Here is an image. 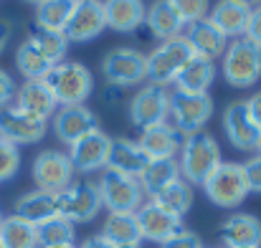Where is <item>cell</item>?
<instances>
[{
    "instance_id": "1",
    "label": "cell",
    "mask_w": 261,
    "mask_h": 248,
    "mask_svg": "<svg viewBox=\"0 0 261 248\" xmlns=\"http://www.w3.org/2000/svg\"><path fill=\"white\" fill-rule=\"evenodd\" d=\"M221 147L208 132H195L185 134L180 152H177V165L180 177L190 185H203L208 175L221 165Z\"/></svg>"
},
{
    "instance_id": "2",
    "label": "cell",
    "mask_w": 261,
    "mask_h": 248,
    "mask_svg": "<svg viewBox=\"0 0 261 248\" xmlns=\"http://www.w3.org/2000/svg\"><path fill=\"white\" fill-rule=\"evenodd\" d=\"M221 74L236 89H251L261 79V48L246 36L233 38L221 56Z\"/></svg>"
},
{
    "instance_id": "3",
    "label": "cell",
    "mask_w": 261,
    "mask_h": 248,
    "mask_svg": "<svg viewBox=\"0 0 261 248\" xmlns=\"http://www.w3.org/2000/svg\"><path fill=\"white\" fill-rule=\"evenodd\" d=\"M200 187L216 208H226V210L239 208L249 198V182H246L244 162H221Z\"/></svg>"
},
{
    "instance_id": "4",
    "label": "cell",
    "mask_w": 261,
    "mask_h": 248,
    "mask_svg": "<svg viewBox=\"0 0 261 248\" xmlns=\"http://www.w3.org/2000/svg\"><path fill=\"white\" fill-rule=\"evenodd\" d=\"M46 84L54 91L59 106L87 104V99L94 91V76L79 61H59L46 76Z\"/></svg>"
},
{
    "instance_id": "5",
    "label": "cell",
    "mask_w": 261,
    "mask_h": 248,
    "mask_svg": "<svg viewBox=\"0 0 261 248\" xmlns=\"http://www.w3.org/2000/svg\"><path fill=\"white\" fill-rule=\"evenodd\" d=\"M96 187L101 195V205L109 213H137L147 198L137 177H129L114 170H101Z\"/></svg>"
},
{
    "instance_id": "6",
    "label": "cell",
    "mask_w": 261,
    "mask_h": 248,
    "mask_svg": "<svg viewBox=\"0 0 261 248\" xmlns=\"http://www.w3.org/2000/svg\"><path fill=\"white\" fill-rule=\"evenodd\" d=\"M190 59H193V48L188 46V41L182 36L170 38V41H160L147 53V79L150 84H158V86L175 84L177 74L182 71V66Z\"/></svg>"
},
{
    "instance_id": "7",
    "label": "cell",
    "mask_w": 261,
    "mask_h": 248,
    "mask_svg": "<svg viewBox=\"0 0 261 248\" xmlns=\"http://www.w3.org/2000/svg\"><path fill=\"white\" fill-rule=\"evenodd\" d=\"M101 74L112 86H119V89L137 86L147 79V56L129 46L112 48L101 59Z\"/></svg>"
},
{
    "instance_id": "8",
    "label": "cell",
    "mask_w": 261,
    "mask_h": 248,
    "mask_svg": "<svg viewBox=\"0 0 261 248\" xmlns=\"http://www.w3.org/2000/svg\"><path fill=\"white\" fill-rule=\"evenodd\" d=\"M211 117H213L211 94H188V91H177V89L170 94V119L182 137L203 132V127L208 124Z\"/></svg>"
},
{
    "instance_id": "9",
    "label": "cell",
    "mask_w": 261,
    "mask_h": 248,
    "mask_svg": "<svg viewBox=\"0 0 261 248\" xmlns=\"http://www.w3.org/2000/svg\"><path fill=\"white\" fill-rule=\"evenodd\" d=\"M168 117H170V91L165 86L145 84L129 99V122L140 132L168 122Z\"/></svg>"
},
{
    "instance_id": "10",
    "label": "cell",
    "mask_w": 261,
    "mask_h": 248,
    "mask_svg": "<svg viewBox=\"0 0 261 248\" xmlns=\"http://www.w3.org/2000/svg\"><path fill=\"white\" fill-rule=\"evenodd\" d=\"M59 198V215L71 221L74 226L76 223H91L99 213H101V195H99V187L96 182L91 180H79V182H71L64 192L56 195Z\"/></svg>"
},
{
    "instance_id": "11",
    "label": "cell",
    "mask_w": 261,
    "mask_h": 248,
    "mask_svg": "<svg viewBox=\"0 0 261 248\" xmlns=\"http://www.w3.org/2000/svg\"><path fill=\"white\" fill-rule=\"evenodd\" d=\"M31 175H33V182L38 190H46V192H64L71 182H74V165L69 160L66 152L61 150H43L36 155L33 167H31Z\"/></svg>"
},
{
    "instance_id": "12",
    "label": "cell",
    "mask_w": 261,
    "mask_h": 248,
    "mask_svg": "<svg viewBox=\"0 0 261 248\" xmlns=\"http://www.w3.org/2000/svg\"><path fill=\"white\" fill-rule=\"evenodd\" d=\"M109 147H112V137L96 127V129H91L89 134L79 137L74 145H69V152H66V155H69V160H71V165H74V172L91 175V172L107 170Z\"/></svg>"
},
{
    "instance_id": "13",
    "label": "cell",
    "mask_w": 261,
    "mask_h": 248,
    "mask_svg": "<svg viewBox=\"0 0 261 248\" xmlns=\"http://www.w3.org/2000/svg\"><path fill=\"white\" fill-rule=\"evenodd\" d=\"M223 132L233 150L239 152H259L261 129L254 124L246 101H231L223 109Z\"/></svg>"
},
{
    "instance_id": "14",
    "label": "cell",
    "mask_w": 261,
    "mask_h": 248,
    "mask_svg": "<svg viewBox=\"0 0 261 248\" xmlns=\"http://www.w3.org/2000/svg\"><path fill=\"white\" fill-rule=\"evenodd\" d=\"M46 129H48V122L20 112L15 104L0 109V137L13 142L15 147L41 142L46 137Z\"/></svg>"
},
{
    "instance_id": "15",
    "label": "cell",
    "mask_w": 261,
    "mask_h": 248,
    "mask_svg": "<svg viewBox=\"0 0 261 248\" xmlns=\"http://www.w3.org/2000/svg\"><path fill=\"white\" fill-rule=\"evenodd\" d=\"M107 28L104 0H76V8L64 28L69 43H87Z\"/></svg>"
},
{
    "instance_id": "16",
    "label": "cell",
    "mask_w": 261,
    "mask_h": 248,
    "mask_svg": "<svg viewBox=\"0 0 261 248\" xmlns=\"http://www.w3.org/2000/svg\"><path fill=\"white\" fill-rule=\"evenodd\" d=\"M137 218V226H140V236L142 241H150V243H165L168 238H173L175 233H180L185 226H182V218H175L168 210L158 208L152 200H145L142 208L135 213Z\"/></svg>"
},
{
    "instance_id": "17",
    "label": "cell",
    "mask_w": 261,
    "mask_h": 248,
    "mask_svg": "<svg viewBox=\"0 0 261 248\" xmlns=\"http://www.w3.org/2000/svg\"><path fill=\"white\" fill-rule=\"evenodd\" d=\"M96 114L87 104H74V106H59L54 114V134L64 145H74L79 137L96 129Z\"/></svg>"
},
{
    "instance_id": "18",
    "label": "cell",
    "mask_w": 261,
    "mask_h": 248,
    "mask_svg": "<svg viewBox=\"0 0 261 248\" xmlns=\"http://www.w3.org/2000/svg\"><path fill=\"white\" fill-rule=\"evenodd\" d=\"M15 106L36 119L48 122L56 114L59 101H56L54 91L48 89L46 79H38V81H25L20 89H15Z\"/></svg>"
},
{
    "instance_id": "19",
    "label": "cell",
    "mask_w": 261,
    "mask_h": 248,
    "mask_svg": "<svg viewBox=\"0 0 261 248\" xmlns=\"http://www.w3.org/2000/svg\"><path fill=\"white\" fill-rule=\"evenodd\" d=\"M182 38L188 41V46L193 48L195 56H205L211 61H216L218 56H223V51L228 48V38L208 18H200L195 23H188Z\"/></svg>"
},
{
    "instance_id": "20",
    "label": "cell",
    "mask_w": 261,
    "mask_h": 248,
    "mask_svg": "<svg viewBox=\"0 0 261 248\" xmlns=\"http://www.w3.org/2000/svg\"><path fill=\"white\" fill-rule=\"evenodd\" d=\"M226 248H261V221L251 213H233L221 226Z\"/></svg>"
},
{
    "instance_id": "21",
    "label": "cell",
    "mask_w": 261,
    "mask_h": 248,
    "mask_svg": "<svg viewBox=\"0 0 261 248\" xmlns=\"http://www.w3.org/2000/svg\"><path fill=\"white\" fill-rule=\"evenodd\" d=\"M13 215L33 223L36 228L51 218H59V198L54 192H46V190H31V192H23L15 205H13Z\"/></svg>"
},
{
    "instance_id": "22",
    "label": "cell",
    "mask_w": 261,
    "mask_h": 248,
    "mask_svg": "<svg viewBox=\"0 0 261 248\" xmlns=\"http://www.w3.org/2000/svg\"><path fill=\"white\" fill-rule=\"evenodd\" d=\"M147 162H150V157L145 155V150L140 147L137 140H127V137L112 140L107 170H114V172H122L129 177H140Z\"/></svg>"
},
{
    "instance_id": "23",
    "label": "cell",
    "mask_w": 261,
    "mask_h": 248,
    "mask_svg": "<svg viewBox=\"0 0 261 248\" xmlns=\"http://www.w3.org/2000/svg\"><path fill=\"white\" fill-rule=\"evenodd\" d=\"M137 142L150 160H165V157H177L180 145H182V134L170 122H163V124H155L150 129H142Z\"/></svg>"
},
{
    "instance_id": "24",
    "label": "cell",
    "mask_w": 261,
    "mask_h": 248,
    "mask_svg": "<svg viewBox=\"0 0 261 248\" xmlns=\"http://www.w3.org/2000/svg\"><path fill=\"white\" fill-rule=\"evenodd\" d=\"M249 18H251V8H246L241 3H233V0H218L208 10V20L226 38H241V36H246Z\"/></svg>"
},
{
    "instance_id": "25",
    "label": "cell",
    "mask_w": 261,
    "mask_h": 248,
    "mask_svg": "<svg viewBox=\"0 0 261 248\" xmlns=\"http://www.w3.org/2000/svg\"><path fill=\"white\" fill-rule=\"evenodd\" d=\"M145 10L142 0H104L107 28L117 33H137L145 25Z\"/></svg>"
},
{
    "instance_id": "26",
    "label": "cell",
    "mask_w": 261,
    "mask_h": 248,
    "mask_svg": "<svg viewBox=\"0 0 261 248\" xmlns=\"http://www.w3.org/2000/svg\"><path fill=\"white\" fill-rule=\"evenodd\" d=\"M145 25L150 31V36H155L158 41H170L182 36L185 31V20L177 15L170 0H155L147 10H145Z\"/></svg>"
},
{
    "instance_id": "27",
    "label": "cell",
    "mask_w": 261,
    "mask_h": 248,
    "mask_svg": "<svg viewBox=\"0 0 261 248\" xmlns=\"http://www.w3.org/2000/svg\"><path fill=\"white\" fill-rule=\"evenodd\" d=\"M213 81H216V61L193 53V59L177 74L175 89L177 91H188V94H208Z\"/></svg>"
},
{
    "instance_id": "28",
    "label": "cell",
    "mask_w": 261,
    "mask_h": 248,
    "mask_svg": "<svg viewBox=\"0 0 261 248\" xmlns=\"http://www.w3.org/2000/svg\"><path fill=\"white\" fill-rule=\"evenodd\" d=\"M99 236H101L107 243H112L114 248L117 246H135V243L142 241L135 213H109Z\"/></svg>"
},
{
    "instance_id": "29",
    "label": "cell",
    "mask_w": 261,
    "mask_h": 248,
    "mask_svg": "<svg viewBox=\"0 0 261 248\" xmlns=\"http://www.w3.org/2000/svg\"><path fill=\"white\" fill-rule=\"evenodd\" d=\"M145 195H155L160 192L163 187H168L170 182L180 180V165H177V157H165V160H150L147 167L142 170V175L137 177Z\"/></svg>"
},
{
    "instance_id": "30",
    "label": "cell",
    "mask_w": 261,
    "mask_h": 248,
    "mask_svg": "<svg viewBox=\"0 0 261 248\" xmlns=\"http://www.w3.org/2000/svg\"><path fill=\"white\" fill-rule=\"evenodd\" d=\"M150 200H152L158 208L168 210L175 218H182V215H188V210L193 208V185L180 177V180L170 182L168 187H163L160 192H155Z\"/></svg>"
},
{
    "instance_id": "31",
    "label": "cell",
    "mask_w": 261,
    "mask_h": 248,
    "mask_svg": "<svg viewBox=\"0 0 261 248\" xmlns=\"http://www.w3.org/2000/svg\"><path fill=\"white\" fill-rule=\"evenodd\" d=\"M0 243L3 248H41L38 228L18 215H8L0 221Z\"/></svg>"
},
{
    "instance_id": "32",
    "label": "cell",
    "mask_w": 261,
    "mask_h": 248,
    "mask_svg": "<svg viewBox=\"0 0 261 248\" xmlns=\"http://www.w3.org/2000/svg\"><path fill=\"white\" fill-rule=\"evenodd\" d=\"M25 41H31L51 64L64 61V56H66V51H69V38L64 36V31H51V28H43V25H38V23L31 25Z\"/></svg>"
},
{
    "instance_id": "33",
    "label": "cell",
    "mask_w": 261,
    "mask_h": 248,
    "mask_svg": "<svg viewBox=\"0 0 261 248\" xmlns=\"http://www.w3.org/2000/svg\"><path fill=\"white\" fill-rule=\"evenodd\" d=\"M56 64H51L31 41H23L15 51V69L20 76H25V81H38V79H46L51 74Z\"/></svg>"
},
{
    "instance_id": "34",
    "label": "cell",
    "mask_w": 261,
    "mask_h": 248,
    "mask_svg": "<svg viewBox=\"0 0 261 248\" xmlns=\"http://www.w3.org/2000/svg\"><path fill=\"white\" fill-rule=\"evenodd\" d=\"M74 8H76V0H43L41 5H36V20L33 23L51 28V31H64Z\"/></svg>"
},
{
    "instance_id": "35",
    "label": "cell",
    "mask_w": 261,
    "mask_h": 248,
    "mask_svg": "<svg viewBox=\"0 0 261 248\" xmlns=\"http://www.w3.org/2000/svg\"><path fill=\"white\" fill-rule=\"evenodd\" d=\"M74 241H76V228H74L71 221H66L61 215L38 226V243H41V248L74 246Z\"/></svg>"
},
{
    "instance_id": "36",
    "label": "cell",
    "mask_w": 261,
    "mask_h": 248,
    "mask_svg": "<svg viewBox=\"0 0 261 248\" xmlns=\"http://www.w3.org/2000/svg\"><path fill=\"white\" fill-rule=\"evenodd\" d=\"M20 170V150L0 137V182H8Z\"/></svg>"
},
{
    "instance_id": "37",
    "label": "cell",
    "mask_w": 261,
    "mask_h": 248,
    "mask_svg": "<svg viewBox=\"0 0 261 248\" xmlns=\"http://www.w3.org/2000/svg\"><path fill=\"white\" fill-rule=\"evenodd\" d=\"M173 8L177 10V15L188 23H195L200 18H208V10H211V3L208 0H170Z\"/></svg>"
},
{
    "instance_id": "38",
    "label": "cell",
    "mask_w": 261,
    "mask_h": 248,
    "mask_svg": "<svg viewBox=\"0 0 261 248\" xmlns=\"http://www.w3.org/2000/svg\"><path fill=\"white\" fill-rule=\"evenodd\" d=\"M160 248H205V246H203V241H200V236H198V233H193V231L182 228L180 233H175L173 238H168Z\"/></svg>"
},
{
    "instance_id": "39",
    "label": "cell",
    "mask_w": 261,
    "mask_h": 248,
    "mask_svg": "<svg viewBox=\"0 0 261 248\" xmlns=\"http://www.w3.org/2000/svg\"><path fill=\"white\" fill-rule=\"evenodd\" d=\"M244 172H246L249 192H256V195H261V155H259V152L244 162Z\"/></svg>"
},
{
    "instance_id": "40",
    "label": "cell",
    "mask_w": 261,
    "mask_h": 248,
    "mask_svg": "<svg viewBox=\"0 0 261 248\" xmlns=\"http://www.w3.org/2000/svg\"><path fill=\"white\" fill-rule=\"evenodd\" d=\"M13 99H15V81L5 69H0V109L10 106Z\"/></svg>"
},
{
    "instance_id": "41",
    "label": "cell",
    "mask_w": 261,
    "mask_h": 248,
    "mask_svg": "<svg viewBox=\"0 0 261 248\" xmlns=\"http://www.w3.org/2000/svg\"><path fill=\"white\" fill-rule=\"evenodd\" d=\"M246 38L251 43H256L261 48V3L251 8V18H249V28H246Z\"/></svg>"
},
{
    "instance_id": "42",
    "label": "cell",
    "mask_w": 261,
    "mask_h": 248,
    "mask_svg": "<svg viewBox=\"0 0 261 248\" xmlns=\"http://www.w3.org/2000/svg\"><path fill=\"white\" fill-rule=\"evenodd\" d=\"M246 106H249V114H251L254 124H256V127L261 129V91L251 94V96L246 99Z\"/></svg>"
},
{
    "instance_id": "43",
    "label": "cell",
    "mask_w": 261,
    "mask_h": 248,
    "mask_svg": "<svg viewBox=\"0 0 261 248\" xmlns=\"http://www.w3.org/2000/svg\"><path fill=\"white\" fill-rule=\"evenodd\" d=\"M119 94H122L119 86L107 84V89H104V101H107V104H119Z\"/></svg>"
},
{
    "instance_id": "44",
    "label": "cell",
    "mask_w": 261,
    "mask_h": 248,
    "mask_svg": "<svg viewBox=\"0 0 261 248\" xmlns=\"http://www.w3.org/2000/svg\"><path fill=\"white\" fill-rule=\"evenodd\" d=\"M76 248H114L112 243H107L101 236H91V238H87L82 246H76Z\"/></svg>"
},
{
    "instance_id": "45",
    "label": "cell",
    "mask_w": 261,
    "mask_h": 248,
    "mask_svg": "<svg viewBox=\"0 0 261 248\" xmlns=\"http://www.w3.org/2000/svg\"><path fill=\"white\" fill-rule=\"evenodd\" d=\"M8 41H10V25L8 23H0V53L5 51Z\"/></svg>"
},
{
    "instance_id": "46",
    "label": "cell",
    "mask_w": 261,
    "mask_h": 248,
    "mask_svg": "<svg viewBox=\"0 0 261 248\" xmlns=\"http://www.w3.org/2000/svg\"><path fill=\"white\" fill-rule=\"evenodd\" d=\"M233 3H241V5H246V8H254V5H259L261 0H233Z\"/></svg>"
},
{
    "instance_id": "47",
    "label": "cell",
    "mask_w": 261,
    "mask_h": 248,
    "mask_svg": "<svg viewBox=\"0 0 261 248\" xmlns=\"http://www.w3.org/2000/svg\"><path fill=\"white\" fill-rule=\"evenodd\" d=\"M25 3H33V5H41L43 0H25Z\"/></svg>"
},
{
    "instance_id": "48",
    "label": "cell",
    "mask_w": 261,
    "mask_h": 248,
    "mask_svg": "<svg viewBox=\"0 0 261 248\" xmlns=\"http://www.w3.org/2000/svg\"><path fill=\"white\" fill-rule=\"evenodd\" d=\"M117 248H140V243H135V246H117Z\"/></svg>"
},
{
    "instance_id": "49",
    "label": "cell",
    "mask_w": 261,
    "mask_h": 248,
    "mask_svg": "<svg viewBox=\"0 0 261 248\" xmlns=\"http://www.w3.org/2000/svg\"><path fill=\"white\" fill-rule=\"evenodd\" d=\"M54 248H76V243L74 246H54Z\"/></svg>"
},
{
    "instance_id": "50",
    "label": "cell",
    "mask_w": 261,
    "mask_h": 248,
    "mask_svg": "<svg viewBox=\"0 0 261 248\" xmlns=\"http://www.w3.org/2000/svg\"><path fill=\"white\" fill-rule=\"evenodd\" d=\"M259 155H261V145H259Z\"/></svg>"
},
{
    "instance_id": "51",
    "label": "cell",
    "mask_w": 261,
    "mask_h": 248,
    "mask_svg": "<svg viewBox=\"0 0 261 248\" xmlns=\"http://www.w3.org/2000/svg\"><path fill=\"white\" fill-rule=\"evenodd\" d=\"M0 221H3V213H0Z\"/></svg>"
},
{
    "instance_id": "52",
    "label": "cell",
    "mask_w": 261,
    "mask_h": 248,
    "mask_svg": "<svg viewBox=\"0 0 261 248\" xmlns=\"http://www.w3.org/2000/svg\"><path fill=\"white\" fill-rule=\"evenodd\" d=\"M0 248H3V243H0Z\"/></svg>"
}]
</instances>
